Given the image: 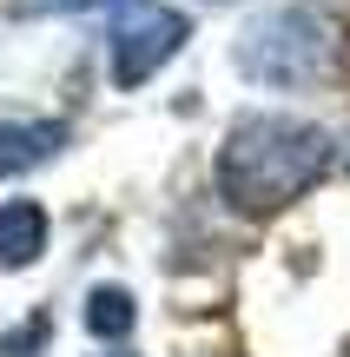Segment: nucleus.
<instances>
[{
	"mask_svg": "<svg viewBox=\"0 0 350 357\" xmlns=\"http://www.w3.org/2000/svg\"><path fill=\"white\" fill-rule=\"evenodd\" d=\"M132 318H139V311H132V298L119 291V284H100V291L86 298V331L93 337H113L119 344V337L132 331Z\"/></svg>",
	"mask_w": 350,
	"mask_h": 357,
	"instance_id": "6",
	"label": "nucleus"
},
{
	"mask_svg": "<svg viewBox=\"0 0 350 357\" xmlns=\"http://www.w3.org/2000/svg\"><path fill=\"white\" fill-rule=\"evenodd\" d=\"M337 60V26L311 7H278L238 33V66L264 86H311Z\"/></svg>",
	"mask_w": 350,
	"mask_h": 357,
	"instance_id": "2",
	"label": "nucleus"
},
{
	"mask_svg": "<svg viewBox=\"0 0 350 357\" xmlns=\"http://www.w3.org/2000/svg\"><path fill=\"white\" fill-rule=\"evenodd\" d=\"M100 357H132V351H100Z\"/></svg>",
	"mask_w": 350,
	"mask_h": 357,
	"instance_id": "7",
	"label": "nucleus"
},
{
	"mask_svg": "<svg viewBox=\"0 0 350 357\" xmlns=\"http://www.w3.org/2000/svg\"><path fill=\"white\" fill-rule=\"evenodd\" d=\"M344 166H350V139H344Z\"/></svg>",
	"mask_w": 350,
	"mask_h": 357,
	"instance_id": "8",
	"label": "nucleus"
},
{
	"mask_svg": "<svg viewBox=\"0 0 350 357\" xmlns=\"http://www.w3.org/2000/svg\"><path fill=\"white\" fill-rule=\"evenodd\" d=\"M60 146H66V126H53V119H7L0 126V178H20V172L47 166Z\"/></svg>",
	"mask_w": 350,
	"mask_h": 357,
	"instance_id": "4",
	"label": "nucleus"
},
{
	"mask_svg": "<svg viewBox=\"0 0 350 357\" xmlns=\"http://www.w3.org/2000/svg\"><path fill=\"white\" fill-rule=\"evenodd\" d=\"M324 172H331V132L291 113H251L218 146V192L245 218L304 199Z\"/></svg>",
	"mask_w": 350,
	"mask_h": 357,
	"instance_id": "1",
	"label": "nucleus"
},
{
	"mask_svg": "<svg viewBox=\"0 0 350 357\" xmlns=\"http://www.w3.org/2000/svg\"><path fill=\"white\" fill-rule=\"evenodd\" d=\"M106 47H113V79L119 86H145V79L159 73V66L172 60V53L185 47V13L179 7H159V0H106Z\"/></svg>",
	"mask_w": 350,
	"mask_h": 357,
	"instance_id": "3",
	"label": "nucleus"
},
{
	"mask_svg": "<svg viewBox=\"0 0 350 357\" xmlns=\"http://www.w3.org/2000/svg\"><path fill=\"white\" fill-rule=\"evenodd\" d=\"M40 252H47V212H40L33 199L0 205V265L20 271V265H33Z\"/></svg>",
	"mask_w": 350,
	"mask_h": 357,
	"instance_id": "5",
	"label": "nucleus"
}]
</instances>
